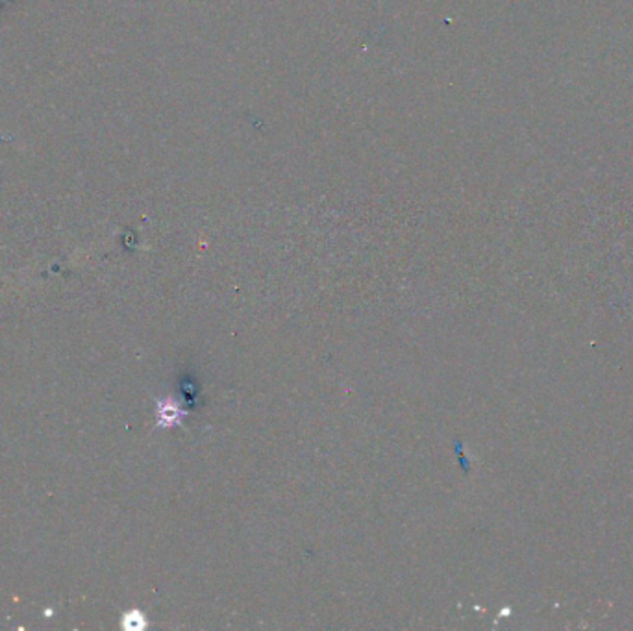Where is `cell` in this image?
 <instances>
[{"instance_id": "cell-2", "label": "cell", "mask_w": 633, "mask_h": 631, "mask_svg": "<svg viewBox=\"0 0 633 631\" xmlns=\"http://www.w3.org/2000/svg\"><path fill=\"white\" fill-rule=\"evenodd\" d=\"M122 626L126 630H141V628H144V617L139 611L128 613L122 620Z\"/></svg>"}, {"instance_id": "cell-1", "label": "cell", "mask_w": 633, "mask_h": 631, "mask_svg": "<svg viewBox=\"0 0 633 631\" xmlns=\"http://www.w3.org/2000/svg\"><path fill=\"white\" fill-rule=\"evenodd\" d=\"M182 415V407L178 406L172 398H165L157 404V422H159V426L178 424Z\"/></svg>"}]
</instances>
